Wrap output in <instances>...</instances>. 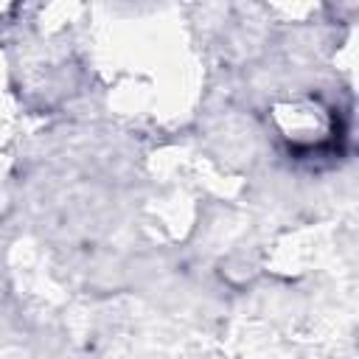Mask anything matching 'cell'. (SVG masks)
<instances>
[{
    "instance_id": "obj_1",
    "label": "cell",
    "mask_w": 359,
    "mask_h": 359,
    "mask_svg": "<svg viewBox=\"0 0 359 359\" xmlns=\"http://www.w3.org/2000/svg\"><path fill=\"white\" fill-rule=\"evenodd\" d=\"M272 118H275V126H278L280 137L289 143V149L300 151V154L325 149L334 137V129H337L334 109H328L317 98L280 104V107H275Z\"/></svg>"
}]
</instances>
